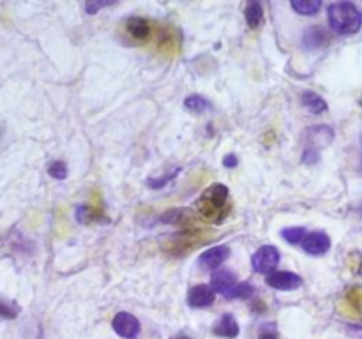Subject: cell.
Returning <instances> with one entry per match:
<instances>
[{
    "instance_id": "1",
    "label": "cell",
    "mask_w": 362,
    "mask_h": 339,
    "mask_svg": "<svg viewBox=\"0 0 362 339\" xmlns=\"http://www.w3.org/2000/svg\"><path fill=\"white\" fill-rule=\"evenodd\" d=\"M228 200H230V190L225 184H212L208 186L204 193L200 195L196 202V209L205 219L212 223H221L228 214Z\"/></svg>"
},
{
    "instance_id": "2",
    "label": "cell",
    "mask_w": 362,
    "mask_h": 339,
    "mask_svg": "<svg viewBox=\"0 0 362 339\" xmlns=\"http://www.w3.org/2000/svg\"><path fill=\"white\" fill-rule=\"evenodd\" d=\"M330 29L339 36H351L362 27V13L351 2H336L327 8Z\"/></svg>"
},
{
    "instance_id": "3",
    "label": "cell",
    "mask_w": 362,
    "mask_h": 339,
    "mask_svg": "<svg viewBox=\"0 0 362 339\" xmlns=\"http://www.w3.org/2000/svg\"><path fill=\"white\" fill-rule=\"evenodd\" d=\"M280 251L274 246H262L255 251V254L251 257V265L253 271L258 272V274H273L274 269L280 264Z\"/></svg>"
},
{
    "instance_id": "4",
    "label": "cell",
    "mask_w": 362,
    "mask_h": 339,
    "mask_svg": "<svg viewBox=\"0 0 362 339\" xmlns=\"http://www.w3.org/2000/svg\"><path fill=\"white\" fill-rule=\"evenodd\" d=\"M302 283H304L302 278L295 272L274 271L273 274L267 276V285L274 290H280V292H294V290L301 288Z\"/></svg>"
},
{
    "instance_id": "5",
    "label": "cell",
    "mask_w": 362,
    "mask_h": 339,
    "mask_svg": "<svg viewBox=\"0 0 362 339\" xmlns=\"http://www.w3.org/2000/svg\"><path fill=\"white\" fill-rule=\"evenodd\" d=\"M111 327L117 332L120 338L126 339H137L140 334V321L137 320V316H133L131 313H117L115 314L113 321H111Z\"/></svg>"
},
{
    "instance_id": "6",
    "label": "cell",
    "mask_w": 362,
    "mask_h": 339,
    "mask_svg": "<svg viewBox=\"0 0 362 339\" xmlns=\"http://www.w3.org/2000/svg\"><path fill=\"white\" fill-rule=\"evenodd\" d=\"M230 257V247L228 246H216L211 249L204 251L198 258V265H200L204 271H216V269L221 267Z\"/></svg>"
},
{
    "instance_id": "7",
    "label": "cell",
    "mask_w": 362,
    "mask_h": 339,
    "mask_svg": "<svg viewBox=\"0 0 362 339\" xmlns=\"http://www.w3.org/2000/svg\"><path fill=\"white\" fill-rule=\"evenodd\" d=\"M302 249L311 257H322L330 249V237L325 232L306 233L302 240Z\"/></svg>"
},
{
    "instance_id": "8",
    "label": "cell",
    "mask_w": 362,
    "mask_h": 339,
    "mask_svg": "<svg viewBox=\"0 0 362 339\" xmlns=\"http://www.w3.org/2000/svg\"><path fill=\"white\" fill-rule=\"evenodd\" d=\"M216 300V292L208 285H196L187 292V304L194 309L211 307Z\"/></svg>"
},
{
    "instance_id": "9",
    "label": "cell",
    "mask_w": 362,
    "mask_h": 339,
    "mask_svg": "<svg viewBox=\"0 0 362 339\" xmlns=\"http://www.w3.org/2000/svg\"><path fill=\"white\" fill-rule=\"evenodd\" d=\"M237 285H239L237 276L233 274L232 271H228V269H221V271L216 272L211 279V288L214 290L216 293H221V295L225 297H228L230 292H232Z\"/></svg>"
},
{
    "instance_id": "10",
    "label": "cell",
    "mask_w": 362,
    "mask_h": 339,
    "mask_svg": "<svg viewBox=\"0 0 362 339\" xmlns=\"http://www.w3.org/2000/svg\"><path fill=\"white\" fill-rule=\"evenodd\" d=\"M306 135H308V145H306V149L318 150V152L322 147L329 145L334 138V131L330 128H327V125H315Z\"/></svg>"
},
{
    "instance_id": "11",
    "label": "cell",
    "mask_w": 362,
    "mask_h": 339,
    "mask_svg": "<svg viewBox=\"0 0 362 339\" xmlns=\"http://www.w3.org/2000/svg\"><path fill=\"white\" fill-rule=\"evenodd\" d=\"M126 30L131 37H135L137 41H145L151 37L152 34V25L147 18H142V16H131L126 22Z\"/></svg>"
},
{
    "instance_id": "12",
    "label": "cell",
    "mask_w": 362,
    "mask_h": 339,
    "mask_svg": "<svg viewBox=\"0 0 362 339\" xmlns=\"http://www.w3.org/2000/svg\"><path fill=\"white\" fill-rule=\"evenodd\" d=\"M239 332H240L239 323H237V320L232 316V314H223V316L218 320V323L214 325V334L219 335V338L233 339L239 335Z\"/></svg>"
},
{
    "instance_id": "13",
    "label": "cell",
    "mask_w": 362,
    "mask_h": 339,
    "mask_svg": "<svg viewBox=\"0 0 362 339\" xmlns=\"http://www.w3.org/2000/svg\"><path fill=\"white\" fill-rule=\"evenodd\" d=\"M327 41H329V36L320 27H309V29H306L304 36H302V43H304V48H308V50H318V48L325 47Z\"/></svg>"
},
{
    "instance_id": "14",
    "label": "cell",
    "mask_w": 362,
    "mask_h": 339,
    "mask_svg": "<svg viewBox=\"0 0 362 339\" xmlns=\"http://www.w3.org/2000/svg\"><path fill=\"white\" fill-rule=\"evenodd\" d=\"M301 101H302V106L308 108V110L315 115L323 113V111H327V108H329L327 106L325 99H323L322 96H318L316 92H304L301 96Z\"/></svg>"
},
{
    "instance_id": "15",
    "label": "cell",
    "mask_w": 362,
    "mask_h": 339,
    "mask_svg": "<svg viewBox=\"0 0 362 339\" xmlns=\"http://www.w3.org/2000/svg\"><path fill=\"white\" fill-rule=\"evenodd\" d=\"M246 22H248L249 29H258L260 25L263 23V20H266V13H263V8L260 2H249L248 6H246Z\"/></svg>"
},
{
    "instance_id": "16",
    "label": "cell",
    "mask_w": 362,
    "mask_h": 339,
    "mask_svg": "<svg viewBox=\"0 0 362 339\" xmlns=\"http://www.w3.org/2000/svg\"><path fill=\"white\" fill-rule=\"evenodd\" d=\"M322 2L320 0H294L292 2V9L302 16H313L320 11Z\"/></svg>"
},
{
    "instance_id": "17",
    "label": "cell",
    "mask_w": 362,
    "mask_h": 339,
    "mask_svg": "<svg viewBox=\"0 0 362 339\" xmlns=\"http://www.w3.org/2000/svg\"><path fill=\"white\" fill-rule=\"evenodd\" d=\"M99 218L101 212L89 207V205H80V207L76 209V219H78V223H83V225H90V223L94 221H99Z\"/></svg>"
},
{
    "instance_id": "18",
    "label": "cell",
    "mask_w": 362,
    "mask_h": 339,
    "mask_svg": "<svg viewBox=\"0 0 362 339\" xmlns=\"http://www.w3.org/2000/svg\"><path fill=\"white\" fill-rule=\"evenodd\" d=\"M184 106H186L189 111H194V113H201V111H205L211 108V103H208L204 96L193 94V96L186 97V101H184Z\"/></svg>"
},
{
    "instance_id": "19",
    "label": "cell",
    "mask_w": 362,
    "mask_h": 339,
    "mask_svg": "<svg viewBox=\"0 0 362 339\" xmlns=\"http://www.w3.org/2000/svg\"><path fill=\"white\" fill-rule=\"evenodd\" d=\"M180 170H182V168H173L172 172L165 173V175L159 177V179H147V186L151 187V190H161V187H165L166 184H170L177 175H179Z\"/></svg>"
},
{
    "instance_id": "20",
    "label": "cell",
    "mask_w": 362,
    "mask_h": 339,
    "mask_svg": "<svg viewBox=\"0 0 362 339\" xmlns=\"http://www.w3.org/2000/svg\"><path fill=\"white\" fill-rule=\"evenodd\" d=\"M281 237L287 240L288 244H302L306 237V230L301 228V226H292V228H285L281 232Z\"/></svg>"
},
{
    "instance_id": "21",
    "label": "cell",
    "mask_w": 362,
    "mask_h": 339,
    "mask_svg": "<svg viewBox=\"0 0 362 339\" xmlns=\"http://www.w3.org/2000/svg\"><path fill=\"white\" fill-rule=\"evenodd\" d=\"M253 293H255V288L248 281H239V285L230 292L228 299H249V297H253Z\"/></svg>"
},
{
    "instance_id": "22",
    "label": "cell",
    "mask_w": 362,
    "mask_h": 339,
    "mask_svg": "<svg viewBox=\"0 0 362 339\" xmlns=\"http://www.w3.org/2000/svg\"><path fill=\"white\" fill-rule=\"evenodd\" d=\"M48 173H50L55 180H64L68 179V166H65L64 161H55V163H51L50 168H48Z\"/></svg>"
},
{
    "instance_id": "23",
    "label": "cell",
    "mask_w": 362,
    "mask_h": 339,
    "mask_svg": "<svg viewBox=\"0 0 362 339\" xmlns=\"http://www.w3.org/2000/svg\"><path fill=\"white\" fill-rule=\"evenodd\" d=\"M258 339H280V332H277L276 323H263L260 327Z\"/></svg>"
},
{
    "instance_id": "24",
    "label": "cell",
    "mask_w": 362,
    "mask_h": 339,
    "mask_svg": "<svg viewBox=\"0 0 362 339\" xmlns=\"http://www.w3.org/2000/svg\"><path fill=\"white\" fill-rule=\"evenodd\" d=\"M18 314V307L11 302H6L4 299H0V316L4 318H15Z\"/></svg>"
},
{
    "instance_id": "25",
    "label": "cell",
    "mask_w": 362,
    "mask_h": 339,
    "mask_svg": "<svg viewBox=\"0 0 362 339\" xmlns=\"http://www.w3.org/2000/svg\"><path fill=\"white\" fill-rule=\"evenodd\" d=\"M111 4H113V2H110V0H108V2H94V0H90V2L85 4V11L87 15H96V13H99L103 8H110Z\"/></svg>"
},
{
    "instance_id": "26",
    "label": "cell",
    "mask_w": 362,
    "mask_h": 339,
    "mask_svg": "<svg viewBox=\"0 0 362 339\" xmlns=\"http://www.w3.org/2000/svg\"><path fill=\"white\" fill-rule=\"evenodd\" d=\"M320 161V152L318 150H313V149H304L302 152V163L304 164H315Z\"/></svg>"
},
{
    "instance_id": "27",
    "label": "cell",
    "mask_w": 362,
    "mask_h": 339,
    "mask_svg": "<svg viewBox=\"0 0 362 339\" xmlns=\"http://www.w3.org/2000/svg\"><path fill=\"white\" fill-rule=\"evenodd\" d=\"M223 164H225V168H235L237 164H239V159H237V156H233V154H228V156H225V159H223Z\"/></svg>"
},
{
    "instance_id": "28",
    "label": "cell",
    "mask_w": 362,
    "mask_h": 339,
    "mask_svg": "<svg viewBox=\"0 0 362 339\" xmlns=\"http://www.w3.org/2000/svg\"><path fill=\"white\" fill-rule=\"evenodd\" d=\"M172 339H191L189 335H184V334H179V335H175V338H172Z\"/></svg>"
}]
</instances>
